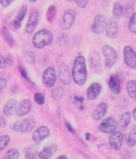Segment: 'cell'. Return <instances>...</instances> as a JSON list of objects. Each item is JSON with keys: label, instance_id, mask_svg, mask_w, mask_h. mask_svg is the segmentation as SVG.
Here are the masks:
<instances>
[{"label": "cell", "instance_id": "11", "mask_svg": "<svg viewBox=\"0 0 136 159\" xmlns=\"http://www.w3.org/2000/svg\"><path fill=\"white\" fill-rule=\"evenodd\" d=\"M57 80L56 71L53 68L49 67L45 69L43 74V82L45 87L53 88Z\"/></svg>", "mask_w": 136, "mask_h": 159}, {"label": "cell", "instance_id": "43", "mask_svg": "<svg viewBox=\"0 0 136 159\" xmlns=\"http://www.w3.org/2000/svg\"><path fill=\"white\" fill-rule=\"evenodd\" d=\"M66 127H67L68 130H69V132H71V133H73V134H75L74 128H73V127H72V125H71L70 123H66Z\"/></svg>", "mask_w": 136, "mask_h": 159}, {"label": "cell", "instance_id": "4", "mask_svg": "<svg viewBox=\"0 0 136 159\" xmlns=\"http://www.w3.org/2000/svg\"><path fill=\"white\" fill-rule=\"evenodd\" d=\"M35 126V123L33 119L30 118H26L22 120H18L15 122L13 129L17 132H21V133H27L30 132L33 130Z\"/></svg>", "mask_w": 136, "mask_h": 159}, {"label": "cell", "instance_id": "31", "mask_svg": "<svg viewBox=\"0 0 136 159\" xmlns=\"http://www.w3.org/2000/svg\"><path fill=\"white\" fill-rule=\"evenodd\" d=\"M18 157H19V151L15 148L8 150L7 154L5 155V158L8 159H17Z\"/></svg>", "mask_w": 136, "mask_h": 159}, {"label": "cell", "instance_id": "23", "mask_svg": "<svg viewBox=\"0 0 136 159\" xmlns=\"http://www.w3.org/2000/svg\"><path fill=\"white\" fill-rule=\"evenodd\" d=\"M131 123V114L130 112H124L120 116V127L122 130H126Z\"/></svg>", "mask_w": 136, "mask_h": 159}, {"label": "cell", "instance_id": "18", "mask_svg": "<svg viewBox=\"0 0 136 159\" xmlns=\"http://www.w3.org/2000/svg\"><path fill=\"white\" fill-rule=\"evenodd\" d=\"M31 107H32V104H31V102L29 101V100H28V99L22 100V101L18 104V107H17V116H19V117H22V116L27 115L28 113L30 111Z\"/></svg>", "mask_w": 136, "mask_h": 159}, {"label": "cell", "instance_id": "35", "mask_svg": "<svg viewBox=\"0 0 136 159\" xmlns=\"http://www.w3.org/2000/svg\"><path fill=\"white\" fill-rule=\"evenodd\" d=\"M38 155V153H37V150L34 147H29V149L26 151V154H25V157L27 159H33L35 158Z\"/></svg>", "mask_w": 136, "mask_h": 159}, {"label": "cell", "instance_id": "26", "mask_svg": "<svg viewBox=\"0 0 136 159\" xmlns=\"http://www.w3.org/2000/svg\"><path fill=\"white\" fill-rule=\"evenodd\" d=\"M124 7L118 2H115L113 5V16L116 19H119L124 15Z\"/></svg>", "mask_w": 136, "mask_h": 159}, {"label": "cell", "instance_id": "39", "mask_svg": "<svg viewBox=\"0 0 136 159\" xmlns=\"http://www.w3.org/2000/svg\"><path fill=\"white\" fill-rule=\"evenodd\" d=\"M76 2V5L78 6L80 8H85L88 5V0H75Z\"/></svg>", "mask_w": 136, "mask_h": 159}, {"label": "cell", "instance_id": "38", "mask_svg": "<svg viewBox=\"0 0 136 159\" xmlns=\"http://www.w3.org/2000/svg\"><path fill=\"white\" fill-rule=\"evenodd\" d=\"M19 70H20V72H21V74H22V76H23V77L25 78L26 80H28L29 82H31V83H32L30 78H29V76H28V73H27V72H26V70H25V68H23L22 66H21V67L19 68Z\"/></svg>", "mask_w": 136, "mask_h": 159}, {"label": "cell", "instance_id": "5", "mask_svg": "<svg viewBox=\"0 0 136 159\" xmlns=\"http://www.w3.org/2000/svg\"><path fill=\"white\" fill-rule=\"evenodd\" d=\"M124 75L121 72H116L110 76L108 81L109 89L115 94H119L121 90V82L124 80Z\"/></svg>", "mask_w": 136, "mask_h": 159}, {"label": "cell", "instance_id": "48", "mask_svg": "<svg viewBox=\"0 0 136 159\" xmlns=\"http://www.w3.org/2000/svg\"><path fill=\"white\" fill-rule=\"evenodd\" d=\"M29 2H36L37 0H29Z\"/></svg>", "mask_w": 136, "mask_h": 159}, {"label": "cell", "instance_id": "27", "mask_svg": "<svg viewBox=\"0 0 136 159\" xmlns=\"http://www.w3.org/2000/svg\"><path fill=\"white\" fill-rule=\"evenodd\" d=\"M57 8L55 6H50L46 11V19L49 22H53L57 15Z\"/></svg>", "mask_w": 136, "mask_h": 159}, {"label": "cell", "instance_id": "7", "mask_svg": "<svg viewBox=\"0 0 136 159\" xmlns=\"http://www.w3.org/2000/svg\"><path fill=\"white\" fill-rule=\"evenodd\" d=\"M124 57L126 65L132 69H136V52L131 46L127 45L124 49Z\"/></svg>", "mask_w": 136, "mask_h": 159}, {"label": "cell", "instance_id": "12", "mask_svg": "<svg viewBox=\"0 0 136 159\" xmlns=\"http://www.w3.org/2000/svg\"><path fill=\"white\" fill-rule=\"evenodd\" d=\"M50 136V130L45 126L38 127L33 134V141L36 145L40 144L44 139Z\"/></svg>", "mask_w": 136, "mask_h": 159}, {"label": "cell", "instance_id": "40", "mask_svg": "<svg viewBox=\"0 0 136 159\" xmlns=\"http://www.w3.org/2000/svg\"><path fill=\"white\" fill-rule=\"evenodd\" d=\"M7 85V80L4 79V78L0 77V92H2L6 89Z\"/></svg>", "mask_w": 136, "mask_h": 159}, {"label": "cell", "instance_id": "20", "mask_svg": "<svg viewBox=\"0 0 136 159\" xmlns=\"http://www.w3.org/2000/svg\"><path fill=\"white\" fill-rule=\"evenodd\" d=\"M91 65L94 69L96 72H100L102 70V65H101V60H100V57L99 53L96 51H93L91 53L90 57Z\"/></svg>", "mask_w": 136, "mask_h": 159}, {"label": "cell", "instance_id": "34", "mask_svg": "<svg viewBox=\"0 0 136 159\" xmlns=\"http://www.w3.org/2000/svg\"><path fill=\"white\" fill-rule=\"evenodd\" d=\"M25 60L27 63L34 65L35 63V55L33 52L31 51H27L25 53Z\"/></svg>", "mask_w": 136, "mask_h": 159}, {"label": "cell", "instance_id": "37", "mask_svg": "<svg viewBox=\"0 0 136 159\" xmlns=\"http://www.w3.org/2000/svg\"><path fill=\"white\" fill-rule=\"evenodd\" d=\"M34 99L37 103H38L39 105H42L45 103V97L40 92H38L34 95Z\"/></svg>", "mask_w": 136, "mask_h": 159}, {"label": "cell", "instance_id": "15", "mask_svg": "<svg viewBox=\"0 0 136 159\" xmlns=\"http://www.w3.org/2000/svg\"><path fill=\"white\" fill-rule=\"evenodd\" d=\"M38 20H39V13L37 10H34L29 15V20L26 24V27H25V31L28 34H31L34 32L38 23Z\"/></svg>", "mask_w": 136, "mask_h": 159}, {"label": "cell", "instance_id": "29", "mask_svg": "<svg viewBox=\"0 0 136 159\" xmlns=\"http://www.w3.org/2000/svg\"><path fill=\"white\" fill-rule=\"evenodd\" d=\"M128 30L130 32L136 34V12L133 13L128 22Z\"/></svg>", "mask_w": 136, "mask_h": 159}, {"label": "cell", "instance_id": "16", "mask_svg": "<svg viewBox=\"0 0 136 159\" xmlns=\"http://www.w3.org/2000/svg\"><path fill=\"white\" fill-rule=\"evenodd\" d=\"M107 111V105L104 102H101L99 103L95 110L92 113V118L95 121H100V119H103L106 115Z\"/></svg>", "mask_w": 136, "mask_h": 159}, {"label": "cell", "instance_id": "25", "mask_svg": "<svg viewBox=\"0 0 136 159\" xmlns=\"http://www.w3.org/2000/svg\"><path fill=\"white\" fill-rule=\"evenodd\" d=\"M127 145L129 147H134L136 145V126H133L128 133Z\"/></svg>", "mask_w": 136, "mask_h": 159}, {"label": "cell", "instance_id": "45", "mask_svg": "<svg viewBox=\"0 0 136 159\" xmlns=\"http://www.w3.org/2000/svg\"><path fill=\"white\" fill-rule=\"evenodd\" d=\"M85 139L87 141H88L89 139H90V133H88V132L85 134Z\"/></svg>", "mask_w": 136, "mask_h": 159}, {"label": "cell", "instance_id": "14", "mask_svg": "<svg viewBox=\"0 0 136 159\" xmlns=\"http://www.w3.org/2000/svg\"><path fill=\"white\" fill-rule=\"evenodd\" d=\"M102 91V86L100 83H93L88 88L86 96L89 100H95L99 97Z\"/></svg>", "mask_w": 136, "mask_h": 159}, {"label": "cell", "instance_id": "17", "mask_svg": "<svg viewBox=\"0 0 136 159\" xmlns=\"http://www.w3.org/2000/svg\"><path fill=\"white\" fill-rule=\"evenodd\" d=\"M58 76L64 84L69 85L71 83V75L69 67L65 64H62L58 69Z\"/></svg>", "mask_w": 136, "mask_h": 159}, {"label": "cell", "instance_id": "44", "mask_svg": "<svg viewBox=\"0 0 136 159\" xmlns=\"http://www.w3.org/2000/svg\"><path fill=\"white\" fill-rule=\"evenodd\" d=\"M5 125H6V121H5V119H3L2 117L0 118V127H5Z\"/></svg>", "mask_w": 136, "mask_h": 159}, {"label": "cell", "instance_id": "22", "mask_svg": "<svg viewBox=\"0 0 136 159\" xmlns=\"http://www.w3.org/2000/svg\"><path fill=\"white\" fill-rule=\"evenodd\" d=\"M26 12H27V7L26 6H22L18 12V14H17L14 22H13V24H14L16 29H19L21 27V23H22V21L26 15Z\"/></svg>", "mask_w": 136, "mask_h": 159}, {"label": "cell", "instance_id": "10", "mask_svg": "<svg viewBox=\"0 0 136 159\" xmlns=\"http://www.w3.org/2000/svg\"><path fill=\"white\" fill-rule=\"evenodd\" d=\"M109 145L114 150H120L124 142V134L121 131H114L109 136Z\"/></svg>", "mask_w": 136, "mask_h": 159}, {"label": "cell", "instance_id": "19", "mask_svg": "<svg viewBox=\"0 0 136 159\" xmlns=\"http://www.w3.org/2000/svg\"><path fill=\"white\" fill-rule=\"evenodd\" d=\"M17 107H18V102H17L16 99H9L5 104V106H4V114L8 116V117H10L12 115H14L15 112H16Z\"/></svg>", "mask_w": 136, "mask_h": 159}, {"label": "cell", "instance_id": "28", "mask_svg": "<svg viewBox=\"0 0 136 159\" xmlns=\"http://www.w3.org/2000/svg\"><path fill=\"white\" fill-rule=\"evenodd\" d=\"M1 34H2V37L4 38L6 42H7L8 45L10 46H13V45H14V41H13V38L11 35V34H10L9 30L6 27H2L1 29Z\"/></svg>", "mask_w": 136, "mask_h": 159}, {"label": "cell", "instance_id": "49", "mask_svg": "<svg viewBox=\"0 0 136 159\" xmlns=\"http://www.w3.org/2000/svg\"><path fill=\"white\" fill-rule=\"evenodd\" d=\"M66 1H67V2H73V0H66Z\"/></svg>", "mask_w": 136, "mask_h": 159}, {"label": "cell", "instance_id": "9", "mask_svg": "<svg viewBox=\"0 0 136 159\" xmlns=\"http://www.w3.org/2000/svg\"><path fill=\"white\" fill-rule=\"evenodd\" d=\"M107 20L103 15H97L94 18V22L91 26V30L96 34H100L105 30Z\"/></svg>", "mask_w": 136, "mask_h": 159}, {"label": "cell", "instance_id": "21", "mask_svg": "<svg viewBox=\"0 0 136 159\" xmlns=\"http://www.w3.org/2000/svg\"><path fill=\"white\" fill-rule=\"evenodd\" d=\"M57 150V145L48 146V147H45V148L38 154V157L41 159L50 158V157L56 153Z\"/></svg>", "mask_w": 136, "mask_h": 159}, {"label": "cell", "instance_id": "46", "mask_svg": "<svg viewBox=\"0 0 136 159\" xmlns=\"http://www.w3.org/2000/svg\"><path fill=\"white\" fill-rule=\"evenodd\" d=\"M133 118H134V119L136 121V107L133 111Z\"/></svg>", "mask_w": 136, "mask_h": 159}, {"label": "cell", "instance_id": "47", "mask_svg": "<svg viewBox=\"0 0 136 159\" xmlns=\"http://www.w3.org/2000/svg\"><path fill=\"white\" fill-rule=\"evenodd\" d=\"M58 158H59V159H60V158L67 159V157H66V156H65V155H61V156H59V157H58Z\"/></svg>", "mask_w": 136, "mask_h": 159}, {"label": "cell", "instance_id": "6", "mask_svg": "<svg viewBox=\"0 0 136 159\" xmlns=\"http://www.w3.org/2000/svg\"><path fill=\"white\" fill-rule=\"evenodd\" d=\"M117 127H118V124L114 118L107 117L101 121V123L99 125L98 130L104 134H111L112 132L116 131Z\"/></svg>", "mask_w": 136, "mask_h": 159}, {"label": "cell", "instance_id": "24", "mask_svg": "<svg viewBox=\"0 0 136 159\" xmlns=\"http://www.w3.org/2000/svg\"><path fill=\"white\" fill-rule=\"evenodd\" d=\"M127 91L130 97L136 102V80H131L127 82Z\"/></svg>", "mask_w": 136, "mask_h": 159}, {"label": "cell", "instance_id": "1", "mask_svg": "<svg viewBox=\"0 0 136 159\" xmlns=\"http://www.w3.org/2000/svg\"><path fill=\"white\" fill-rule=\"evenodd\" d=\"M72 76L75 83L79 86H83L87 81L88 72L85 58L82 55H79L75 58L72 70Z\"/></svg>", "mask_w": 136, "mask_h": 159}, {"label": "cell", "instance_id": "36", "mask_svg": "<svg viewBox=\"0 0 136 159\" xmlns=\"http://www.w3.org/2000/svg\"><path fill=\"white\" fill-rule=\"evenodd\" d=\"M64 94V89L62 88H57L53 91V97L55 99H59L62 97Z\"/></svg>", "mask_w": 136, "mask_h": 159}, {"label": "cell", "instance_id": "13", "mask_svg": "<svg viewBox=\"0 0 136 159\" xmlns=\"http://www.w3.org/2000/svg\"><path fill=\"white\" fill-rule=\"evenodd\" d=\"M105 31L106 35L110 39H115V38H117L119 33V27L118 25H117V22H116V20L111 18L108 21H107Z\"/></svg>", "mask_w": 136, "mask_h": 159}, {"label": "cell", "instance_id": "41", "mask_svg": "<svg viewBox=\"0 0 136 159\" xmlns=\"http://www.w3.org/2000/svg\"><path fill=\"white\" fill-rule=\"evenodd\" d=\"M15 0H0V4L4 7H7L11 3H12Z\"/></svg>", "mask_w": 136, "mask_h": 159}, {"label": "cell", "instance_id": "2", "mask_svg": "<svg viewBox=\"0 0 136 159\" xmlns=\"http://www.w3.org/2000/svg\"><path fill=\"white\" fill-rule=\"evenodd\" d=\"M53 34L48 30H41L34 34L33 38V45L36 49H43L50 45L53 42Z\"/></svg>", "mask_w": 136, "mask_h": 159}, {"label": "cell", "instance_id": "30", "mask_svg": "<svg viewBox=\"0 0 136 159\" xmlns=\"http://www.w3.org/2000/svg\"><path fill=\"white\" fill-rule=\"evenodd\" d=\"M10 141H11V138L7 134H4L0 137V152L2 151L6 147H7Z\"/></svg>", "mask_w": 136, "mask_h": 159}, {"label": "cell", "instance_id": "8", "mask_svg": "<svg viewBox=\"0 0 136 159\" xmlns=\"http://www.w3.org/2000/svg\"><path fill=\"white\" fill-rule=\"evenodd\" d=\"M76 19V11L73 9H69L65 12L62 17L61 27L62 30H69L72 27Z\"/></svg>", "mask_w": 136, "mask_h": 159}, {"label": "cell", "instance_id": "33", "mask_svg": "<svg viewBox=\"0 0 136 159\" xmlns=\"http://www.w3.org/2000/svg\"><path fill=\"white\" fill-rule=\"evenodd\" d=\"M73 102H74L75 105L76 106V107L78 109H80V111H83L84 109V98L82 96H76L73 99Z\"/></svg>", "mask_w": 136, "mask_h": 159}, {"label": "cell", "instance_id": "42", "mask_svg": "<svg viewBox=\"0 0 136 159\" xmlns=\"http://www.w3.org/2000/svg\"><path fill=\"white\" fill-rule=\"evenodd\" d=\"M7 65V61L2 56L0 55V69H3Z\"/></svg>", "mask_w": 136, "mask_h": 159}, {"label": "cell", "instance_id": "3", "mask_svg": "<svg viewBox=\"0 0 136 159\" xmlns=\"http://www.w3.org/2000/svg\"><path fill=\"white\" fill-rule=\"evenodd\" d=\"M102 52L106 57L105 65L107 68H111L113 65L116 64L117 58H118V54L116 49L111 45H104L102 47Z\"/></svg>", "mask_w": 136, "mask_h": 159}, {"label": "cell", "instance_id": "32", "mask_svg": "<svg viewBox=\"0 0 136 159\" xmlns=\"http://www.w3.org/2000/svg\"><path fill=\"white\" fill-rule=\"evenodd\" d=\"M126 17L127 18H131V15L134 13V3L133 2H128L125 7V11H124Z\"/></svg>", "mask_w": 136, "mask_h": 159}]
</instances>
